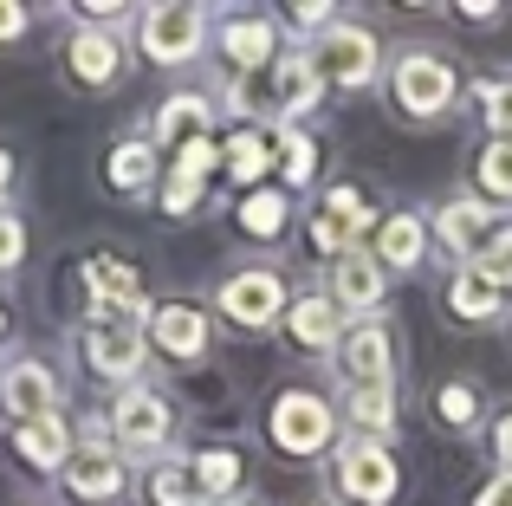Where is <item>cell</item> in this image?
<instances>
[{"label": "cell", "instance_id": "277c9868", "mask_svg": "<svg viewBox=\"0 0 512 506\" xmlns=\"http://www.w3.org/2000/svg\"><path fill=\"white\" fill-rule=\"evenodd\" d=\"M305 59L325 78V91H363V85L383 78V46H376V33L357 26V20H331L325 33L305 46Z\"/></svg>", "mask_w": 512, "mask_h": 506}, {"label": "cell", "instance_id": "d6a6232c", "mask_svg": "<svg viewBox=\"0 0 512 506\" xmlns=\"http://www.w3.org/2000/svg\"><path fill=\"white\" fill-rule=\"evenodd\" d=\"M474 104H480L493 137H512V78H487V85L474 91Z\"/></svg>", "mask_w": 512, "mask_h": 506}, {"label": "cell", "instance_id": "cb8c5ba5", "mask_svg": "<svg viewBox=\"0 0 512 506\" xmlns=\"http://www.w3.org/2000/svg\"><path fill=\"white\" fill-rule=\"evenodd\" d=\"M201 124H214V104L201 98V91H175V98H163V111H156V150L208 137Z\"/></svg>", "mask_w": 512, "mask_h": 506}, {"label": "cell", "instance_id": "30bf717a", "mask_svg": "<svg viewBox=\"0 0 512 506\" xmlns=\"http://www.w3.org/2000/svg\"><path fill=\"white\" fill-rule=\"evenodd\" d=\"M150 292L137 266L124 260H91V325H150Z\"/></svg>", "mask_w": 512, "mask_h": 506}, {"label": "cell", "instance_id": "f35d334b", "mask_svg": "<svg viewBox=\"0 0 512 506\" xmlns=\"http://www.w3.org/2000/svg\"><path fill=\"white\" fill-rule=\"evenodd\" d=\"M20 33H26V7H20V0H0V46L20 39Z\"/></svg>", "mask_w": 512, "mask_h": 506}, {"label": "cell", "instance_id": "ee69618b", "mask_svg": "<svg viewBox=\"0 0 512 506\" xmlns=\"http://www.w3.org/2000/svg\"><path fill=\"white\" fill-rule=\"evenodd\" d=\"M0 331H7V312H0Z\"/></svg>", "mask_w": 512, "mask_h": 506}, {"label": "cell", "instance_id": "836d02e7", "mask_svg": "<svg viewBox=\"0 0 512 506\" xmlns=\"http://www.w3.org/2000/svg\"><path fill=\"white\" fill-rule=\"evenodd\" d=\"M474 273H480V279H493L500 292H512V221H506V228L487 241V253L474 260Z\"/></svg>", "mask_w": 512, "mask_h": 506}, {"label": "cell", "instance_id": "60d3db41", "mask_svg": "<svg viewBox=\"0 0 512 506\" xmlns=\"http://www.w3.org/2000/svg\"><path fill=\"white\" fill-rule=\"evenodd\" d=\"M7 189H13V156L0 150V202H7Z\"/></svg>", "mask_w": 512, "mask_h": 506}, {"label": "cell", "instance_id": "f1b7e54d", "mask_svg": "<svg viewBox=\"0 0 512 506\" xmlns=\"http://www.w3.org/2000/svg\"><path fill=\"white\" fill-rule=\"evenodd\" d=\"M266 137L279 143V176H286V189H305L318 169V143L305 137L299 124H266Z\"/></svg>", "mask_w": 512, "mask_h": 506}, {"label": "cell", "instance_id": "484cf974", "mask_svg": "<svg viewBox=\"0 0 512 506\" xmlns=\"http://www.w3.org/2000/svg\"><path fill=\"white\" fill-rule=\"evenodd\" d=\"M500 305H506V292L493 286V279H480L474 266H461V273L448 279V312L454 318H474L480 325V318H500Z\"/></svg>", "mask_w": 512, "mask_h": 506}, {"label": "cell", "instance_id": "4dcf8cb0", "mask_svg": "<svg viewBox=\"0 0 512 506\" xmlns=\"http://www.w3.org/2000/svg\"><path fill=\"white\" fill-rule=\"evenodd\" d=\"M188 468H195V487L208 500H234V487H240V455L234 448H201Z\"/></svg>", "mask_w": 512, "mask_h": 506}, {"label": "cell", "instance_id": "d6986e66", "mask_svg": "<svg viewBox=\"0 0 512 506\" xmlns=\"http://www.w3.org/2000/svg\"><path fill=\"white\" fill-rule=\"evenodd\" d=\"M428 247H435V234H428V221L409 215V208H402V215H383V228H376V241H370L383 273H415V266L428 260Z\"/></svg>", "mask_w": 512, "mask_h": 506}, {"label": "cell", "instance_id": "6da1fadb", "mask_svg": "<svg viewBox=\"0 0 512 506\" xmlns=\"http://www.w3.org/2000/svg\"><path fill=\"white\" fill-rule=\"evenodd\" d=\"M389 98H396L402 117H415V124H435V117L454 111V98H461V72H454L448 52L435 46H402L396 59H389Z\"/></svg>", "mask_w": 512, "mask_h": 506}, {"label": "cell", "instance_id": "ac0fdd59", "mask_svg": "<svg viewBox=\"0 0 512 506\" xmlns=\"http://www.w3.org/2000/svg\"><path fill=\"white\" fill-rule=\"evenodd\" d=\"M214 46L234 65V78H247V72H266V65L279 59V26L266 20V13H240V20H227L221 33H214Z\"/></svg>", "mask_w": 512, "mask_h": 506}, {"label": "cell", "instance_id": "2e32d148", "mask_svg": "<svg viewBox=\"0 0 512 506\" xmlns=\"http://www.w3.org/2000/svg\"><path fill=\"white\" fill-rule=\"evenodd\" d=\"M344 331H350V318L338 312V305H331V292H299V299H292V312H286V338L299 344L305 357H338Z\"/></svg>", "mask_w": 512, "mask_h": 506}, {"label": "cell", "instance_id": "8d00e7d4", "mask_svg": "<svg viewBox=\"0 0 512 506\" xmlns=\"http://www.w3.org/2000/svg\"><path fill=\"white\" fill-rule=\"evenodd\" d=\"M20 260H26V228L13 208H0V273H13Z\"/></svg>", "mask_w": 512, "mask_h": 506}, {"label": "cell", "instance_id": "603a6c76", "mask_svg": "<svg viewBox=\"0 0 512 506\" xmlns=\"http://www.w3.org/2000/svg\"><path fill=\"white\" fill-rule=\"evenodd\" d=\"M72 448H78V435L65 429V416L20 422V429H13V455H20L33 474H59L65 461H72Z\"/></svg>", "mask_w": 512, "mask_h": 506}, {"label": "cell", "instance_id": "b9f144b4", "mask_svg": "<svg viewBox=\"0 0 512 506\" xmlns=\"http://www.w3.org/2000/svg\"><path fill=\"white\" fill-rule=\"evenodd\" d=\"M208 506H253V500H240V494H234V500H208Z\"/></svg>", "mask_w": 512, "mask_h": 506}, {"label": "cell", "instance_id": "8fae6325", "mask_svg": "<svg viewBox=\"0 0 512 506\" xmlns=\"http://www.w3.org/2000/svg\"><path fill=\"white\" fill-rule=\"evenodd\" d=\"M85 364H91V377L130 390L143 377V364H150V331L143 325H85Z\"/></svg>", "mask_w": 512, "mask_h": 506}, {"label": "cell", "instance_id": "4316f807", "mask_svg": "<svg viewBox=\"0 0 512 506\" xmlns=\"http://www.w3.org/2000/svg\"><path fill=\"white\" fill-rule=\"evenodd\" d=\"M474 189L480 202L512 208V137H487V150L474 156Z\"/></svg>", "mask_w": 512, "mask_h": 506}, {"label": "cell", "instance_id": "1f68e13d", "mask_svg": "<svg viewBox=\"0 0 512 506\" xmlns=\"http://www.w3.org/2000/svg\"><path fill=\"white\" fill-rule=\"evenodd\" d=\"M221 169L234 182H260L266 176V137H260V130H234L227 150H221Z\"/></svg>", "mask_w": 512, "mask_h": 506}, {"label": "cell", "instance_id": "7a4b0ae2", "mask_svg": "<svg viewBox=\"0 0 512 506\" xmlns=\"http://www.w3.org/2000/svg\"><path fill=\"white\" fill-rule=\"evenodd\" d=\"M266 442L279 448L286 461H318L338 448V403L318 390H305V383H292V390L273 396V409H266Z\"/></svg>", "mask_w": 512, "mask_h": 506}, {"label": "cell", "instance_id": "7bdbcfd3", "mask_svg": "<svg viewBox=\"0 0 512 506\" xmlns=\"http://www.w3.org/2000/svg\"><path fill=\"white\" fill-rule=\"evenodd\" d=\"M305 506H338V500H305Z\"/></svg>", "mask_w": 512, "mask_h": 506}, {"label": "cell", "instance_id": "7c38bea8", "mask_svg": "<svg viewBox=\"0 0 512 506\" xmlns=\"http://www.w3.org/2000/svg\"><path fill=\"white\" fill-rule=\"evenodd\" d=\"M331 305L350 318V325H363V318H383V299H389V273L376 266L370 247L344 253V260H331Z\"/></svg>", "mask_w": 512, "mask_h": 506}, {"label": "cell", "instance_id": "ab89813d", "mask_svg": "<svg viewBox=\"0 0 512 506\" xmlns=\"http://www.w3.org/2000/svg\"><path fill=\"white\" fill-rule=\"evenodd\" d=\"M474 506H512V474H493L487 487H480V500Z\"/></svg>", "mask_w": 512, "mask_h": 506}, {"label": "cell", "instance_id": "8992f818", "mask_svg": "<svg viewBox=\"0 0 512 506\" xmlns=\"http://www.w3.org/2000/svg\"><path fill=\"white\" fill-rule=\"evenodd\" d=\"M111 442L130 448V455H169L175 442V409L163 390L150 383H130V390L111 396Z\"/></svg>", "mask_w": 512, "mask_h": 506}, {"label": "cell", "instance_id": "f546056e", "mask_svg": "<svg viewBox=\"0 0 512 506\" xmlns=\"http://www.w3.org/2000/svg\"><path fill=\"white\" fill-rule=\"evenodd\" d=\"M286 215H292L286 189H253L247 202H240V234H253V241H279V234H286Z\"/></svg>", "mask_w": 512, "mask_h": 506}, {"label": "cell", "instance_id": "83f0119b", "mask_svg": "<svg viewBox=\"0 0 512 506\" xmlns=\"http://www.w3.org/2000/svg\"><path fill=\"white\" fill-rule=\"evenodd\" d=\"M312 215L338 221V228L350 234V247H370V241H376V228H383V221L363 208V195H357V189H325V202H318Z\"/></svg>", "mask_w": 512, "mask_h": 506}, {"label": "cell", "instance_id": "ffe728a7", "mask_svg": "<svg viewBox=\"0 0 512 506\" xmlns=\"http://www.w3.org/2000/svg\"><path fill=\"white\" fill-rule=\"evenodd\" d=\"M266 78H273V124H292V117H305L318 98H325V78L312 72L305 52H279Z\"/></svg>", "mask_w": 512, "mask_h": 506}, {"label": "cell", "instance_id": "7402d4cb", "mask_svg": "<svg viewBox=\"0 0 512 506\" xmlns=\"http://www.w3.org/2000/svg\"><path fill=\"white\" fill-rule=\"evenodd\" d=\"M156 176H169L156 137H124V143H111V150H104V182H111L117 195H143Z\"/></svg>", "mask_w": 512, "mask_h": 506}, {"label": "cell", "instance_id": "52a82bcc", "mask_svg": "<svg viewBox=\"0 0 512 506\" xmlns=\"http://www.w3.org/2000/svg\"><path fill=\"white\" fill-rule=\"evenodd\" d=\"M396 455H389V442H363V435H350L338 442V455H331V487L350 500V506H389L396 500Z\"/></svg>", "mask_w": 512, "mask_h": 506}, {"label": "cell", "instance_id": "74e56055", "mask_svg": "<svg viewBox=\"0 0 512 506\" xmlns=\"http://www.w3.org/2000/svg\"><path fill=\"white\" fill-rule=\"evenodd\" d=\"M493 468L512 474V409H506L500 422H493Z\"/></svg>", "mask_w": 512, "mask_h": 506}, {"label": "cell", "instance_id": "e575fe53", "mask_svg": "<svg viewBox=\"0 0 512 506\" xmlns=\"http://www.w3.org/2000/svg\"><path fill=\"white\" fill-rule=\"evenodd\" d=\"M435 416L448 422V429H474V416H480V396L467 390V383H441V396H435Z\"/></svg>", "mask_w": 512, "mask_h": 506}, {"label": "cell", "instance_id": "9a60e30c", "mask_svg": "<svg viewBox=\"0 0 512 506\" xmlns=\"http://www.w3.org/2000/svg\"><path fill=\"white\" fill-rule=\"evenodd\" d=\"M331 364L344 370V383H389L396 377V338H389L383 318H363V325L344 331V344H338Z\"/></svg>", "mask_w": 512, "mask_h": 506}, {"label": "cell", "instance_id": "5b68a950", "mask_svg": "<svg viewBox=\"0 0 512 506\" xmlns=\"http://www.w3.org/2000/svg\"><path fill=\"white\" fill-rule=\"evenodd\" d=\"M137 52L156 65H195L208 52V13L188 7V0L137 7Z\"/></svg>", "mask_w": 512, "mask_h": 506}, {"label": "cell", "instance_id": "ba28073f", "mask_svg": "<svg viewBox=\"0 0 512 506\" xmlns=\"http://www.w3.org/2000/svg\"><path fill=\"white\" fill-rule=\"evenodd\" d=\"M65 409V377L46 364V357H13L0 370V416L20 429V422H46Z\"/></svg>", "mask_w": 512, "mask_h": 506}, {"label": "cell", "instance_id": "9c48e42d", "mask_svg": "<svg viewBox=\"0 0 512 506\" xmlns=\"http://www.w3.org/2000/svg\"><path fill=\"white\" fill-rule=\"evenodd\" d=\"M506 208H493V202H480V195H454V202H441L435 208V221H428V234H435L441 247L454 253L461 266H474L480 253H487V241L506 228Z\"/></svg>", "mask_w": 512, "mask_h": 506}, {"label": "cell", "instance_id": "d4e9b609", "mask_svg": "<svg viewBox=\"0 0 512 506\" xmlns=\"http://www.w3.org/2000/svg\"><path fill=\"white\" fill-rule=\"evenodd\" d=\"M143 506H208V494L195 487V468L188 461H150V474H143Z\"/></svg>", "mask_w": 512, "mask_h": 506}, {"label": "cell", "instance_id": "4fadbf2b", "mask_svg": "<svg viewBox=\"0 0 512 506\" xmlns=\"http://www.w3.org/2000/svg\"><path fill=\"white\" fill-rule=\"evenodd\" d=\"M59 487H65L78 506H111V500H124L130 474H124V461L111 455V442H78L72 461L59 468Z\"/></svg>", "mask_w": 512, "mask_h": 506}, {"label": "cell", "instance_id": "e0dca14e", "mask_svg": "<svg viewBox=\"0 0 512 506\" xmlns=\"http://www.w3.org/2000/svg\"><path fill=\"white\" fill-rule=\"evenodd\" d=\"M65 72L85 91L117 85V78H124V46H117V33H104V26H72V39H65Z\"/></svg>", "mask_w": 512, "mask_h": 506}, {"label": "cell", "instance_id": "44dd1931", "mask_svg": "<svg viewBox=\"0 0 512 506\" xmlns=\"http://www.w3.org/2000/svg\"><path fill=\"white\" fill-rule=\"evenodd\" d=\"M338 422H350L363 442H383V435H396V383H344Z\"/></svg>", "mask_w": 512, "mask_h": 506}, {"label": "cell", "instance_id": "d590c367", "mask_svg": "<svg viewBox=\"0 0 512 506\" xmlns=\"http://www.w3.org/2000/svg\"><path fill=\"white\" fill-rule=\"evenodd\" d=\"M195 202H201V182L195 176H163V215H195Z\"/></svg>", "mask_w": 512, "mask_h": 506}, {"label": "cell", "instance_id": "5bb4252c", "mask_svg": "<svg viewBox=\"0 0 512 506\" xmlns=\"http://www.w3.org/2000/svg\"><path fill=\"white\" fill-rule=\"evenodd\" d=\"M150 351H163V357H175V364H201L208 357V312H201L195 299H163L150 312Z\"/></svg>", "mask_w": 512, "mask_h": 506}, {"label": "cell", "instance_id": "3957f363", "mask_svg": "<svg viewBox=\"0 0 512 506\" xmlns=\"http://www.w3.org/2000/svg\"><path fill=\"white\" fill-rule=\"evenodd\" d=\"M292 312V286L279 266H234V273L214 286V318L234 331H266V325H286Z\"/></svg>", "mask_w": 512, "mask_h": 506}]
</instances>
